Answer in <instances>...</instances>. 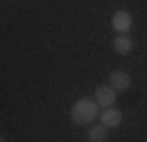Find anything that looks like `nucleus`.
<instances>
[{"label": "nucleus", "mask_w": 147, "mask_h": 142, "mask_svg": "<svg viewBox=\"0 0 147 142\" xmlns=\"http://www.w3.org/2000/svg\"><path fill=\"white\" fill-rule=\"evenodd\" d=\"M107 135H109V128L100 123V126H93L88 130V142H105Z\"/></svg>", "instance_id": "0eeeda50"}, {"label": "nucleus", "mask_w": 147, "mask_h": 142, "mask_svg": "<svg viewBox=\"0 0 147 142\" xmlns=\"http://www.w3.org/2000/svg\"><path fill=\"white\" fill-rule=\"evenodd\" d=\"M131 26H133V17L128 9H119V12H114L112 17V28L116 33H126V31H131Z\"/></svg>", "instance_id": "f03ea898"}, {"label": "nucleus", "mask_w": 147, "mask_h": 142, "mask_svg": "<svg viewBox=\"0 0 147 142\" xmlns=\"http://www.w3.org/2000/svg\"><path fill=\"white\" fill-rule=\"evenodd\" d=\"M95 102L100 104V107H114L116 102V90H112L109 85H97L95 88Z\"/></svg>", "instance_id": "39448f33"}, {"label": "nucleus", "mask_w": 147, "mask_h": 142, "mask_svg": "<svg viewBox=\"0 0 147 142\" xmlns=\"http://www.w3.org/2000/svg\"><path fill=\"white\" fill-rule=\"evenodd\" d=\"M100 104L93 100V97H81L74 102V107H71V121L76 123V126H90L97 116H100V111H97Z\"/></svg>", "instance_id": "f257e3e1"}, {"label": "nucleus", "mask_w": 147, "mask_h": 142, "mask_svg": "<svg viewBox=\"0 0 147 142\" xmlns=\"http://www.w3.org/2000/svg\"><path fill=\"white\" fill-rule=\"evenodd\" d=\"M133 47H135V43H133V38H131V36L119 33V36L114 38V50H116L119 55H131V52H133Z\"/></svg>", "instance_id": "423d86ee"}, {"label": "nucleus", "mask_w": 147, "mask_h": 142, "mask_svg": "<svg viewBox=\"0 0 147 142\" xmlns=\"http://www.w3.org/2000/svg\"><path fill=\"white\" fill-rule=\"evenodd\" d=\"M109 88L112 90H116V92H121V90H128L131 88V76H128L126 71H119V69H114L112 73H109Z\"/></svg>", "instance_id": "7ed1b4c3"}, {"label": "nucleus", "mask_w": 147, "mask_h": 142, "mask_svg": "<svg viewBox=\"0 0 147 142\" xmlns=\"http://www.w3.org/2000/svg\"><path fill=\"white\" fill-rule=\"evenodd\" d=\"M0 142H7V137H5V135H0Z\"/></svg>", "instance_id": "6e6552de"}, {"label": "nucleus", "mask_w": 147, "mask_h": 142, "mask_svg": "<svg viewBox=\"0 0 147 142\" xmlns=\"http://www.w3.org/2000/svg\"><path fill=\"white\" fill-rule=\"evenodd\" d=\"M121 121H123V114L119 109H114V107H107V109L100 111V123L107 126V128H119Z\"/></svg>", "instance_id": "20e7f679"}]
</instances>
